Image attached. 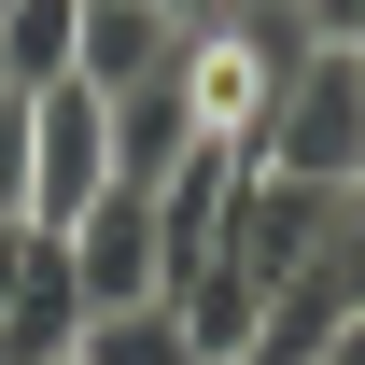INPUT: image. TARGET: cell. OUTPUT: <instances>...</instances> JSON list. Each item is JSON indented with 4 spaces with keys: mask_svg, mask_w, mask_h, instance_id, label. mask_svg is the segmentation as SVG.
<instances>
[{
    "mask_svg": "<svg viewBox=\"0 0 365 365\" xmlns=\"http://www.w3.org/2000/svg\"><path fill=\"white\" fill-rule=\"evenodd\" d=\"M253 169L323 182V197H365V71H351V43H309L281 71L267 127H253Z\"/></svg>",
    "mask_w": 365,
    "mask_h": 365,
    "instance_id": "1",
    "label": "cell"
},
{
    "mask_svg": "<svg viewBox=\"0 0 365 365\" xmlns=\"http://www.w3.org/2000/svg\"><path fill=\"white\" fill-rule=\"evenodd\" d=\"M323 225H337V197L323 182H281V169H239V197H225V239H211V267L239 281V295H281V281L323 253ZM197 281V267H182Z\"/></svg>",
    "mask_w": 365,
    "mask_h": 365,
    "instance_id": "2",
    "label": "cell"
},
{
    "mask_svg": "<svg viewBox=\"0 0 365 365\" xmlns=\"http://www.w3.org/2000/svg\"><path fill=\"white\" fill-rule=\"evenodd\" d=\"M98 197H113V98L98 85H43L29 98V225H85Z\"/></svg>",
    "mask_w": 365,
    "mask_h": 365,
    "instance_id": "3",
    "label": "cell"
},
{
    "mask_svg": "<svg viewBox=\"0 0 365 365\" xmlns=\"http://www.w3.org/2000/svg\"><path fill=\"white\" fill-rule=\"evenodd\" d=\"M71 239V281H85V323L98 309H140V295H169V239H155V182H113L85 225H56Z\"/></svg>",
    "mask_w": 365,
    "mask_h": 365,
    "instance_id": "4",
    "label": "cell"
},
{
    "mask_svg": "<svg viewBox=\"0 0 365 365\" xmlns=\"http://www.w3.org/2000/svg\"><path fill=\"white\" fill-rule=\"evenodd\" d=\"M169 85H182V113H197V140L253 155V127H267V98H281V56H267V43H239V29H182Z\"/></svg>",
    "mask_w": 365,
    "mask_h": 365,
    "instance_id": "5",
    "label": "cell"
},
{
    "mask_svg": "<svg viewBox=\"0 0 365 365\" xmlns=\"http://www.w3.org/2000/svg\"><path fill=\"white\" fill-rule=\"evenodd\" d=\"M85 351V281H71V239H14V295H0V365H71Z\"/></svg>",
    "mask_w": 365,
    "mask_h": 365,
    "instance_id": "6",
    "label": "cell"
},
{
    "mask_svg": "<svg viewBox=\"0 0 365 365\" xmlns=\"http://www.w3.org/2000/svg\"><path fill=\"white\" fill-rule=\"evenodd\" d=\"M169 56H182V14H169V0H85V56H71V85L127 98V85H169Z\"/></svg>",
    "mask_w": 365,
    "mask_h": 365,
    "instance_id": "7",
    "label": "cell"
},
{
    "mask_svg": "<svg viewBox=\"0 0 365 365\" xmlns=\"http://www.w3.org/2000/svg\"><path fill=\"white\" fill-rule=\"evenodd\" d=\"M71 56H85V0H0V85L14 98L71 85Z\"/></svg>",
    "mask_w": 365,
    "mask_h": 365,
    "instance_id": "8",
    "label": "cell"
},
{
    "mask_svg": "<svg viewBox=\"0 0 365 365\" xmlns=\"http://www.w3.org/2000/svg\"><path fill=\"white\" fill-rule=\"evenodd\" d=\"M182 155H197L182 85H127V98H113V182H169Z\"/></svg>",
    "mask_w": 365,
    "mask_h": 365,
    "instance_id": "9",
    "label": "cell"
},
{
    "mask_svg": "<svg viewBox=\"0 0 365 365\" xmlns=\"http://www.w3.org/2000/svg\"><path fill=\"white\" fill-rule=\"evenodd\" d=\"M71 365H197V337H182V309H169V295H140V309H98Z\"/></svg>",
    "mask_w": 365,
    "mask_h": 365,
    "instance_id": "10",
    "label": "cell"
},
{
    "mask_svg": "<svg viewBox=\"0 0 365 365\" xmlns=\"http://www.w3.org/2000/svg\"><path fill=\"white\" fill-rule=\"evenodd\" d=\"M295 281H309V295H323V309H337V323L365 309V197H337V225H323V253H309V267H295Z\"/></svg>",
    "mask_w": 365,
    "mask_h": 365,
    "instance_id": "11",
    "label": "cell"
},
{
    "mask_svg": "<svg viewBox=\"0 0 365 365\" xmlns=\"http://www.w3.org/2000/svg\"><path fill=\"white\" fill-rule=\"evenodd\" d=\"M0 225H29V98L0 85Z\"/></svg>",
    "mask_w": 365,
    "mask_h": 365,
    "instance_id": "12",
    "label": "cell"
},
{
    "mask_svg": "<svg viewBox=\"0 0 365 365\" xmlns=\"http://www.w3.org/2000/svg\"><path fill=\"white\" fill-rule=\"evenodd\" d=\"M295 14H309L323 43H351V29H365V0H295Z\"/></svg>",
    "mask_w": 365,
    "mask_h": 365,
    "instance_id": "13",
    "label": "cell"
},
{
    "mask_svg": "<svg viewBox=\"0 0 365 365\" xmlns=\"http://www.w3.org/2000/svg\"><path fill=\"white\" fill-rule=\"evenodd\" d=\"M323 365H365V309H351V323H337V337H323Z\"/></svg>",
    "mask_w": 365,
    "mask_h": 365,
    "instance_id": "14",
    "label": "cell"
},
{
    "mask_svg": "<svg viewBox=\"0 0 365 365\" xmlns=\"http://www.w3.org/2000/svg\"><path fill=\"white\" fill-rule=\"evenodd\" d=\"M14 239H29V225H0V295H14Z\"/></svg>",
    "mask_w": 365,
    "mask_h": 365,
    "instance_id": "15",
    "label": "cell"
},
{
    "mask_svg": "<svg viewBox=\"0 0 365 365\" xmlns=\"http://www.w3.org/2000/svg\"><path fill=\"white\" fill-rule=\"evenodd\" d=\"M351 71H365V29H351Z\"/></svg>",
    "mask_w": 365,
    "mask_h": 365,
    "instance_id": "16",
    "label": "cell"
},
{
    "mask_svg": "<svg viewBox=\"0 0 365 365\" xmlns=\"http://www.w3.org/2000/svg\"><path fill=\"white\" fill-rule=\"evenodd\" d=\"M239 365H267V351H239Z\"/></svg>",
    "mask_w": 365,
    "mask_h": 365,
    "instance_id": "17",
    "label": "cell"
}]
</instances>
